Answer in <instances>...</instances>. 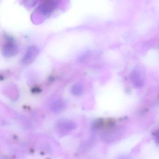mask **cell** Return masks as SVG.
Masks as SVG:
<instances>
[{
	"label": "cell",
	"instance_id": "1",
	"mask_svg": "<svg viewBox=\"0 0 159 159\" xmlns=\"http://www.w3.org/2000/svg\"><path fill=\"white\" fill-rule=\"evenodd\" d=\"M1 51L2 55L6 57H12L17 54L18 52L17 45L12 37L9 36L6 37Z\"/></svg>",
	"mask_w": 159,
	"mask_h": 159
},
{
	"label": "cell",
	"instance_id": "2",
	"mask_svg": "<svg viewBox=\"0 0 159 159\" xmlns=\"http://www.w3.org/2000/svg\"><path fill=\"white\" fill-rule=\"evenodd\" d=\"M39 48L35 46L30 47L21 59V62L24 65H29L33 62L38 56Z\"/></svg>",
	"mask_w": 159,
	"mask_h": 159
},
{
	"label": "cell",
	"instance_id": "3",
	"mask_svg": "<svg viewBox=\"0 0 159 159\" xmlns=\"http://www.w3.org/2000/svg\"><path fill=\"white\" fill-rule=\"evenodd\" d=\"M57 5L56 0H42V3L39 7V9L43 14L47 15L53 11Z\"/></svg>",
	"mask_w": 159,
	"mask_h": 159
},
{
	"label": "cell",
	"instance_id": "4",
	"mask_svg": "<svg viewBox=\"0 0 159 159\" xmlns=\"http://www.w3.org/2000/svg\"><path fill=\"white\" fill-rule=\"evenodd\" d=\"M75 125L74 123L71 121H60L58 124V128L60 133H66L72 130L75 129Z\"/></svg>",
	"mask_w": 159,
	"mask_h": 159
},
{
	"label": "cell",
	"instance_id": "5",
	"mask_svg": "<svg viewBox=\"0 0 159 159\" xmlns=\"http://www.w3.org/2000/svg\"><path fill=\"white\" fill-rule=\"evenodd\" d=\"M50 108L54 113H60L65 109V104L62 100H56L51 104Z\"/></svg>",
	"mask_w": 159,
	"mask_h": 159
},
{
	"label": "cell",
	"instance_id": "6",
	"mask_svg": "<svg viewBox=\"0 0 159 159\" xmlns=\"http://www.w3.org/2000/svg\"><path fill=\"white\" fill-rule=\"evenodd\" d=\"M84 92V87L80 83H76L72 87L71 93L73 95L75 96H80Z\"/></svg>",
	"mask_w": 159,
	"mask_h": 159
}]
</instances>
